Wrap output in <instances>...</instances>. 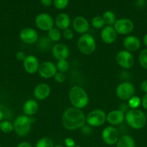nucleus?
<instances>
[{"label":"nucleus","instance_id":"18","mask_svg":"<svg viewBox=\"0 0 147 147\" xmlns=\"http://www.w3.org/2000/svg\"><path fill=\"white\" fill-rule=\"evenodd\" d=\"M50 87L47 83H41L37 84L33 90L35 98L38 100H43L47 98L50 94Z\"/></svg>","mask_w":147,"mask_h":147},{"label":"nucleus","instance_id":"8","mask_svg":"<svg viewBox=\"0 0 147 147\" xmlns=\"http://www.w3.org/2000/svg\"><path fill=\"white\" fill-rule=\"evenodd\" d=\"M35 23L40 30L48 32L54 26V20L49 14L40 13L36 16Z\"/></svg>","mask_w":147,"mask_h":147},{"label":"nucleus","instance_id":"26","mask_svg":"<svg viewBox=\"0 0 147 147\" xmlns=\"http://www.w3.org/2000/svg\"><path fill=\"white\" fill-rule=\"evenodd\" d=\"M47 37L50 39L52 42H57L60 41V40L61 39L62 33L60 30H59L56 27H53L48 32Z\"/></svg>","mask_w":147,"mask_h":147},{"label":"nucleus","instance_id":"10","mask_svg":"<svg viewBox=\"0 0 147 147\" xmlns=\"http://www.w3.org/2000/svg\"><path fill=\"white\" fill-rule=\"evenodd\" d=\"M101 136L104 143L109 146H112L116 144L120 138V134L116 128L112 126H109L102 130Z\"/></svg>","mask_w":147,"mask_h":147},{"label":"nucleus","instance_id":"47","mask_svg":"<svg viewBox=\"0 0 147 147\" xmlns=\"http://www.w3.org/2000/svg\"><path fill=\"white\" fill-rule=\"evenodd\" d=\"M54 147H63V146H61V145L60 144H58V145H56V146H54Z\"/></svg>","mask_w":147,"mask_h":147},{"label":"nucleus","instance_id":"24","mask_svg":"<svg viewBox=\"0 0 147 147\" xmlns=\"http://www.w3.org/2000/svg\"><path fill=\"white\" fill-rule=\"evenodd\" d=\"M37 47L39 50L42 51H46L48 50L52 46V42L50 39L46 36V37H42L38 39L37 42Z\"/></svg>","mask_w":147,"mask_h":147},{"label":"nucleus","instance_id":"41","mask_svg":"<svg viewBox=\"0 0 147 147\" xmlns=\"http://www.w3.org/2000/svg\"><path fill=\"white\" fill-rule=\"evenodd\" d=\"M40 3L43 7H50L53 4V0H40Z\"/></svg>","mask_w":147,"mask_h":147},{"label":"nucleus","instance_id":"31","mask_svg":"<svg viewBox=\"0 0 147 147\" xmlns=\"http://www.w3.org/2000/svg\"><path fill=\"white\" fill-rule=\"evenodd\" d=\"M56 67H57L58 71L65 73L69 70V63L66 60H58L56 63Z\"/></svg>","mask_w":147,"mask_h":147},{"label":"nucleus","instance_id":"19","mask_svg":"<svg viewBox=\"0 0 147 147\" xmlns=\"http://www.w3.org/2000/svg\"><path fill=\"white\" fill-rule=\"evenodd\" d=\"M125 116V113L119 109L111 111L107 114V121L112 126H118L123 123Z\"/></svg>","mask_w":147,"mask_h":147},{"label":"nucleus","instance_id":"15","mask_svg":"<svg viewBox=\"0 0 147 147\" xmlns=\"http://www.w3.org/2000/svg\"><path fill=\"white\" fill-rule=\"evenodd\" d=\"M40 66V63L37 57L33 55L26 56L23 61V67L24 70L29 74H35L37 73Z\"/></svg>","mask_w":147,"mask_h":147},{"label":"nucleus","instance_id":"25","mask_svg":"<svg viewBox=\"0 0 147 147\" xmlns=\"http://www.w3.org/2000/svg\"><path fill=\"white\" fill-rule=\"evenodd\" d=\"M102 18L105 22V25L108 26H113L114 24L116 22V17H115V13L111 10L105 11L102 14Z\"/></svg>","mask_w":147,"mask_h":147},{"label":"nucleus","instance_id":"12","mask_svg":"<svg viewBox=\"0 0 147 147\" xmlns=\"http://www.w3.org/2000/svg\"><path fill=\"white\" fill-rule=\"evenodd\" d=\"M57 72V67L55 63L50 61H45L40 64L37 73L41 78L48 79L54 77Z\"/></svg>","mask_w":147,"mask_h":147},{"label":"nucleus","instance_id":"14","mask_svg":"<svg viewBox=\"0 0 147 147\" xmlns=\"http://www.w3.org/2000/svg\"><path fill=\"white\" fill-rule=\"evenodd\" d=\"M72 27L74 30L81 35L87 33L89 29V23L85 17L78 16L74 19L72 22Z\"/></svg>","mask_w":147,"mask_h":147},{"label":"nucleus","instance_id":"29","mask_svg":"<svg viewBox=\"0 0 147 147\" xmlns=\"http://www.w3.org/2000/svg\"><path fill=\"white\" fill-rule=\"evenodd\" d=\"M35 147H54V144L50 138L43 137L37 141Z\"/></svg>","mask_w":147,"mask_h":147},{"label":"nucleus","instance_id":"28","mask_svg":"<svg viewBox=\"0 0 147 147\" xmlns=\"http://www.w3.org/2000/svg\"><path fill=\"white\" fill-rule=\"evenodd\" d=\"M92 26L96 30H102L105 26V22L101 16H96L92 20Z\"/></svg>","mask_w":147,"mask_h":147},{"label":"nucleus","instance_id":"7","mask_svg":"<svg viewBox=\"0 0 147 147\" xmlns=\"http://www.w3.org/2000/svg\"><path fill=\"white\" fill-rule=\"evenodd\" d=\"M135 93V88L131 82L125 81L120 83L116 88L115 93L120 100L126 101L134 96Z\"/></svg>","mask_w":147,"mask_h":147},{"label":"nucleus","instance_id":"21","mask_svg":"<svg viewBox=\"0 0 147 147\" xmlns=\"http://www.w3.org/2000/svg\"><path fill=\"white\" fill-rule=\"evenodd\" d=\"M71 18L66 13H60L56 17L54 20V24L56 28L60 30H64L69 28L71 25Z\"/></svg>","mask_w":147,"mask_h":147},{"label":"nucleus","instance_id":"34","mask_svg":"<svg viewBox=\"0 0 147 147\" xmlns=\"http://www.w3.org/2000/svg\"><path fill=\"white\" fill-rule=\"evenodd\" d=\"M53 78H54V80L56 83H63V82L66 80V75H65V73L58 71Z\"/></svg>","mask_w":147,"mask_h":147},{"label":"nucleus","instance_id":"46","mask_svg":"<svg viewBox=\"0 0 147 147\" xmlns=\"http://www.w3.org/2000/svg\"><path fill=\"white\" fill-rule=\"evenodd\" d=\"M143 42H144V44L145 45L146 47H147V33L143 37Z\"/></svg>","mask_w":147,"mask_h":147},{"label":"nucleus","instance_id":"16","mask_svg":"<svg viewBox=\"0 0 147 147\" xmlns=\"http://www.w3.org/2000/svg\"><path fill=\"white\" fill-rule=\"evenodd\" d=\"M52 54L57 60H67L69 57V49L63 43H56L52 47Z\"/></svg>","mask_w":147,"mask_h":147},{"label":"nucleus","instance_id":"42","mask_svg":"<svg viewBox=\"0 0 147 147\" xmlns=\"http://www.w3.org/2000/svg\"><path fill=\"white\" fill-rule=\"evenodd\" d=\"M141 89L144 93H147V80H144L141 84Z\"/></svg>","mask_w":147,"mask_h":147},{"label":"nucleus","instance_id":"40","mask_svg":"<svg viewBox=\"0 0 147 147\" xmlns=\"http://www.w3.org/2000/svg\"><path fill=\"white\" fill-rule=\"evenodd\" d=\"M141 106L145 110H147V93H145L141 99Z\"/></svg>","mask_w":147,"mask_h":147},{"label":"nucleus","instance_id":"2","mask_svg":"<svg viewBox=\"0 0 147 147\" xmlns=\"http://www.w3.org/2000/svg\"><path fill=\"white\" fill-rule=\"evenodd\" d=\"M69 98L73 107L81 110L86 107L89 101V96L86 90L78 86L71 88L69 92Z\"/></svg>","mask_w":147,"mask_h":147},{"label":"nucleus","instance_id":"36","mask_svg":"<svg viewBox=\"0 0 147 147\" xmlns=\"http://www.w3.org/2000/svg\"><path fill=\"white\" fill-rule=\"evenodd\" d=\"M81 132L84 135H89L91 133H92V127L89 125H86L82 126L81 128Z\"/></svg>","mask_w":147,"mask_h":147},{"label":"nucleus","instance_id":"48","mask_svg":"<svg viewBox=\"0 0 147 147\" xmlns=\"http://www.w3.org/2000/svg\"><path fill=\"white\" fill-rule=\"evenodd\" d=\"M146 121H147V113H146Z\"/></svg>","mask_w":147,"mask_h":147},{"label":"nucleus","instance_id":"13","mask_svg":"<svg viewBox=\"0 0 147 147\" xmlns=\"http://www.w3.org/2000/svg\"><path fill=\"white\" fill-rule=\"evenodd\" d=\"M20 38L22 42L27 45H33L37 42L39 34L35 29L32 27H24L20 31Z\"/></svg>","mask_w":147,"mask_h":147},{"label":"nucleus","instance_id":"6","mask_svg":"<svg viewBox=\"0 0 147 147\" xmlns=\"http://www.w3.org/2000/svg\"><path fill=\"white\" fill-rule=\"evenodd\" d=\"M105 121H107V113L102 109H94L86 116V122L91 127H99Z\"/></svg>","mask_w":147,"mask_h":147},{"label":"nucleus","instance_id":"35","mask_svg":"<svg viewBox=\"0 0 147 147\" xmlns=\"http://www.w3.org/2000/svg\"><path fill=\"white\" fill-rule=\"evenodd\" d=\"M62 36H63V38L66 40H72L74 37L73 30H71V29L69 28L63 30V32H62Z\"/></svg>","mask_w":147,"mask_h":147},{"label":"nucleus","instance_id":"5","mask_svg":"<svg viewBox=\"0 0 147 147\" xmlns=\"http://www.w3.org/2000/svg\"><path fill=\"white\" fill-rule=\"evenodd\" d=\"M77 47L80 53L85 55H89L95 53L97 47L95 38L89 33L82 34L77 40Z\"/></svg>","mask_w":147,"mask_h":147},{"label":"nucleus","instance_id":"33","mask_svg":"<svg viewBox=\"0 0 147 147\" xmlns=\"http://www.w3.org/2000/svg\"><path fill=\"white\" fill-rule=\"evenodd\" d=\"M69 0H53V4L55 8L57 9L62 10L66 8L69 4Z\"/></svg>","mask_w":147,"mask_h":147},{"label":"nucleus","instance_id":"30","mask_svg":"<svg viewBox=\"0 0 147 147\" xmlns=\"http://www.w3.org/2000/svg\"><path fill=\"white\" fill-rule=\"evenodd\" d=\"M128 105L130 109H138L141 105V99L138 96H133L128 100Z\"/></svg>","mask_w":147,"mask_h":147},{"label":"nucleus","instance_id":"27","mask_svg":"<svg viewBox=\"0 0 147 147\" xmlns=\"http://www.w3.org/2000/svg\"><path fill=\"white\" fill-rule=\"evenodd\" d=\"M0 130L4 134H10L14 131L13 123L7 120H3L0 122Z\"/></svg>","mask_w":147,"mask_h":147},{"label":"nucleus","instance_id":"50","mask_svg":"<svg viewBox=\"0 0 147 147\" xmlns=\"http://www.w3.org/2000/svg\"><path fill=\"white\" fill-rule=\"evenodd\" d=\"M0 147H2V146H0Z\"/></svg>","mask_w":147,"mask_h":147},{"label":"nucleus","instance_id":"1","mask_svg":"<svg viewBox=\"0 0 147 147\" xmlns=\"http://www.w3.org/2000/svg\"><path fill=\"white\" fill-rule=\"evenodd\" d=\"M86 123V116L81 109L71 107L66 109L62 116V124L69 131L81 129Z\"/></svg>","mask_w":147,"mask_h":147},{"label":"nucleus","instance_id":"44","mask_svg":"<svg viewBox=\"0 0 147 147\" xmlns=\"http://www.w3.org/2000/svg\"><path fill=\"white\" fill-rule=\"evenodd\" d=\"M144 4H145V1H144V0H137L136 5L138 6V7H144Z\"/></svg>","mask_w":147,"mask_h":147},{"label":"nucleus","instance_id":"17","mask_svg":"<svg viewBox=\"0 0 147 147\" xmlns=\"http://www.w3.org/2000/svg\"><path fill=\"white\" fill-rule=\"evenodd\" d=\"M118 33L115 31L113 26H105L101 30L100 38L106 44H112L116 40Z\"/></svg>","mask_w":147,"mask_h":147},{"label":"nucleus","instance_id":"3","mask_svg":"<svg viewBox=\"0 0 147 147\" xmlns=\"http://www.w3.org/2000/svg\"><path fill=\"white\" fill-rule=\"evenodd\" d=\"M125 121L128 126L135 130L143 129L147 121L146 114L139 109H130L125 113Z\"/></svg>","mask_w":147,"mask_h":147},{"label":"nucleus","instance_id":"9","mask_svg":"<svg viewBox=\"0 0 147 147\" xmlns=\"http://www.w3.org/2000/svg\"><path fill=\"white\" fill-rule=\"evenodd\" d=\"M117 63L125 70H129L134 65V58L132 53L125 50L118 52L115 57Z\"/></svg>","mask_w":147,"mask_h":147},{"label":"nucleus","instance_id":"45","mask_svg":"<svg viewBox=\"0 0 147 147\" xmlns=\"http://www.w3.org/2000/svg\"><path fill=\"white\" fill-rule=\"evenodd\" d=\"M4 112L2 111L1 109H0V122L4 120Z\"/></svg>","mask_w":147,"mask_h":147},{"label":"nucleus","instance_id":"22","mask_svg":"<svg viewBox=\"0 0 147 147\" xmlns=\"http://www.w3.org/2000/svg\"><path fill=\"white\" fill-rule=\"evenodd\" d=\"M39 109L38 103L33 99H29L24 102L22 110L24 115L27 116H33L37 112Z\"/></svg>","mask_w":147,"mask_h":147},{"label":"nucleus","instance_id":"20","mask_svg":"<svg viewBox=\"0 0 147 147\" xmlns=\"http://www.w3.org/2000/svg\"><path fill=\"white\" fill-rule=\"evenodd\" d=\"M122 45L125 50L132 53L139 50L141 47V41L139 38L135 36L128 35L123 40Z\"/></svg>","mask_w":147,"mask_h":147},{"label":"nucleus","instance_id":"23","mask_svg":"<svg viewBox=\"0 0 147 147\" xmlns=\"http://www.w3.org/2000/svg\"><path fill=\"white\" fill-rule=\"evenodd\" d=\"M116 147H135V140L130 135L124 134L120 136L116 143Z\"/></svg>","mask_w":147,"mask_h":147},{"label":"nucleus","instance_id":"32","mask_svg":"<svg viewBox=\"0 0 147 147\" xmlns=\"http://www.w3.org/2000/svg\"><path fill=\"white\" fill-rule=\"evenodd\" d=\"M138 62L143 68L147 70V48L144 49L138 55Z\"/></svg>","mask_w":147,"mask_h":147},{"label":"nucleus","instance_id":"49","mask_svg":"<svg viewBox=\"0 0 147 147\" xmlns=\"http://www.w3.org/2000/svg\"><path fill=\"white\" fill-rule=\"evenodd\" d=\"M74 147H81V146H75Z\"/></svg>","mask_w":147,"mask_h":147},{"label":"nucleus","instance_id":"38","mask_svg":"<svg viewBox=\"0 0 147 147\" xmlns=\"http://www.w3.org/2000/svg\"><path fill=\"white\" fill-rule=\"evenodd\" d=\"M65 145L67 147H74L75 146V141L71 138H66L64 141Z\"/></svg>","mask_w":147,"mask_h":147},{"label":"nucleus","instance_id":"11","mask_svg":"<svg viewBox=\"0 0 147 147\" xmlns=\"http://www.w3.org/2000/svg\"><path fill=\"white\" fill-rule=\"evenodd\" d=\"M113 27L118 34L120 35H128L133 30L134 24L129 19L121 18L116 20Z\"/></svg>","mask_w":147,"mask_h":147},{"label":"nucleus","instance_id":"43","mask_svg":"<svg viewBox=\"0 0 147 147\" xmlns=\"http://www.w3.org/2000/svg\"><path fill=\"white\" fill-rule=\"evenodd\" d=\"M16 147H33L31 144L27 142H22Z\"/></svg>","mask_w":147,"mask_h":147},{"label":"nucleus","instance_id":"39","mask_svg":"<svg viewBox=\"0 0 147 147\" xmlns=\"http://www.w3.org/2000/svg\"><path fill=\"white\" fill-rule=\"evenodd\" d=\"M119 110H120V111H122V112H124V113H127V112L128 111L130 110V108H129V106H128V103H122V104L120 105V109H119Z\"/></svg>","mask_w":147,"mask_h":147},{"label":"nucleus","instance_id":"4","mask_svg":"<svg viewBox=\"0 0 147 147\" xmlns=\"http://www.w3.org/2000/svg\"><path fill=\"white\" fill-rule=\"evenodd\" d=\"M34 122V119L32 116H27L26 115L18 116L13 122L14 131L19 136H25L30 133L31 130L32 124Z\"/></svg>","mask_w":147,"mask_h":147},{"label":"nucleus","instance_id":"37","mask_svg":"<svg viewBox=\"0 0 147 147\" xmlns=\"http://www.w3.org/2000/svg\"><path fill=\"white\" fill-rule=\"evenodd\" d=\"M26 56L27 55H25V53L22 51H18L16 53V58H17V60H19V61H24Z\"/></svg>","mask_w":147,"mask_h":147}]
</instances>
